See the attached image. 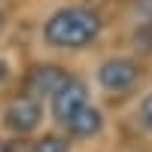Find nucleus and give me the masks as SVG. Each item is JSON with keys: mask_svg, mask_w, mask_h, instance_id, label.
I'll return each instance as SVG.
<instances>
[{"mask_svg": "<svg viewBox=\"0 0 152 152\" xmlns=\"http://www.w3.org/2000/svg\"><path fill=\"white\" fill-rule=\"evenodd\" d=\"M100 34H104V15L97 6H88V3L61 6L43 24L46 46L61 49V52H82L100 40Z\"/></svg>", "mask_w": 152, "mask_h": 152, "instance_id": "obj_1", "label": "nucleus"}, {"mask_svg": "<svg viewBox=\"0 0 152 152\" xmlns=\"http://www.w3.org/2000/svg\"><path fill=\"white\" fill-rule=\"evenodd\" d=\"M140 76H143V64L137 58H128V55H113L97 67V82L113 94L134 88Z\"/></svg>", "mask_w": 152, "mask_h": 152, "instance_id": "obj_2", "label": "nucleus"}, {"mask_svg": "<svg viewBox=\"0 0 152 152\" xmlns=\"http://www.w3.org/2000/svg\"><path fill=\"white\" fill-rule=\"evenodd\" d=\"M85 104H88V88H85V82L76 79V76H67L64 85L52 94V116L61 125H67Z\"/></svg>", "mask_w": 152, "mask_h": 152, "instance_id": "obj_3", "label": "nucleus"}, {"mask_svg": "<svg viewBox=\"0 0 152 152\" xmlns=\"http://www.w3.org/2000/svg\"><path fill=\"white\" fill-rule=\"evenodd\" d=\"M43 119V110L37 104V97H18L12 100L6 116H3V125L12 131V134H31Z\"/></svg>", "mask_w": 152, "mask_h": 152, "instance_id": "obj_4", "label": "nucleus"}, {"mask_svg": "<svg viewBox=\"0 0 152 152\" xmlns=\"http://www.w3.org/2000/svg\"><path fill=\"white\" fill-rule=\"evenodd\" d=\"M67 79V70L58 64H37L28 76V91L34 97H52Z\"/></svg>", "mask_w": 152, "mask_h": 152, "instance_id": "obj_5", "label": "nucleus"}, {"mask_svg": "<svg viewBox=\"0 0 152 152\" xmlns=\"http://www.w3.org/2000/svg\"><path fill=\"white\" fill-rule=\"evenodd\" d=\"M64 128H67L73 137H94V134H100V128H104V116H100L97 107L85 104V107L64 125Z\"/></svg>", "mask_w": 152, "mask_h": 152, "instance_id": "obj_6", "label": "nucleus"}, {"mask_svg": "<svg viewBox=\"0 0 152 152\" xmlns=\"http://www.w3.org/2000/svg\"><path fill=\"white\" fill-rule=\"evenodd\" d=\"M34 152H70V143L61 140V137H43V140L34 146Z\"/></svg>", "mask_w": 152, "mask_h": 152, "instance_id": "obj_7", "label": "nucleus"}, {"mask_svg": "<svg viewBox=\"0 0 152 152\" xmlns=\"http://www.w3.org/2000/svg\"><path fill=\"white\" fill-rule=\"evenodd\" d=\"M140 125L152 134V94H146L140 100Z\"/></svg>", "mask_w": 152, "mask_h": 152, "instance_id": "obj_8", "label": "nucleus"}, {"mask_svg": "<svg viewBox=\"0 0 152 152\" xmlns=\"http://www.w3.org/2000/svg\"><path fill=\"white\" fill-rule=\"evenodd\" d=\"M0 152H15V146H12L9 140H0Z\"/></svg>", "mask_w": 152, "mask_h": 152, "instance_id": "obj_9", "label": "nucleus"}, {"mask_svg": "<svg viewBox=\"0 0 152 152\" xmlns=\"http://www.w3.org/2000/svg\"><path fill=\"white\" fill-rule=\"evenodd\" d=\"M0 31H3V12H0Z\"/></svg>", "mask_w": 152, "mask_h": 152, "instance_id": "obj_10", "label": "nucleus"}]
</instances>
